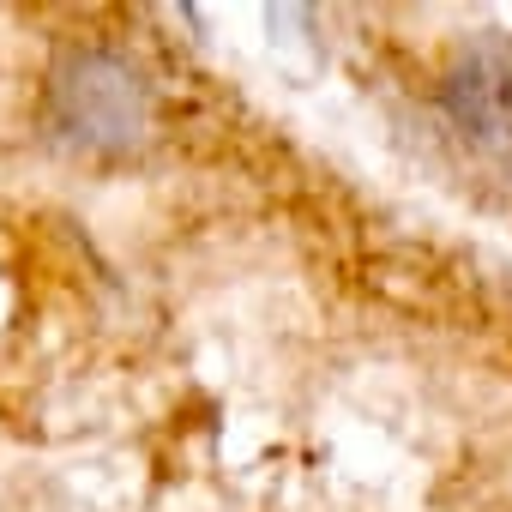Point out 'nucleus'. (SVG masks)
<instances>
[{
	"instance_id": "obj_1",
	"label": "nucleus",
	"mask_w": 512,
	"mask_h": 512,
	"mask_svg": "<svg viewBox=\"0 0 512 512\" xmlns=\"http://www.w3.org/2000/svg\"><path fill=\"white\" fill-rule=\"evenodd\" d=\"M49 109L55 127L91 151H127L151 133V91L133 73V61L109 49H73L49 73Z\"/></svg>"
},
{
	"instance_id": "obj_2",
	"label": "nucleus",
	"mask_w": 512,
	"mask_h": 512,
	"mask_svg": "<svg viewBox=\"0 0 512 512\" xmlns=\"http://www.w3.org/2000/svg\"><path fill=\"white\" fill-rule=\"evenodd\" d=\"M440 103L464 139H482V145L512 139V43L494 31L464 43L440 79Z\"/></svg>"
}]
</instances>
